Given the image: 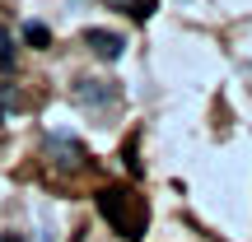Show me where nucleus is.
Here are the masks:
<instances>
[{"mask_svg": "<svg viewBox=\"0 0 252 242\" xmlns=\"http://www.w3.org/2000/svg\"><path fill=\"white\" fill-rule=\"evenodd\" d=\"M98 215L117 228L122 238H145L150 228V210H145V196H135L131 187H103L98 191Z\"/></svg>", "mask_w": 252, "mask_h": 242, "instance_id": "1", "label": "nucleus"}, {"mask_svg": "<svg viewBox=\"0 0 252 242\" xmlns=\"http://www.w3.org/2000/svg\"><path fill=\"white\" fill-rule=\"evenodd\" d=\"M84 42H89V47H94V56H103V61H117L122 47H126L117 33H108V28H89V33H84Z\"/></svg>", "mask_w": 252, "mask_h": 242, "instance_id": "2", "label": "nucleus"}, {"mask_svg": "<svg viewBox=\"0 0 252 242\" xmlns=\"http://www.w3.org/2000/svg\"><path fill=\"white\" fill-rule=\"evenodd\" d=\"M80 98L94 103V108H103V103H112L117 93H112V89H98V80H84V84H80Z\"/></svg>", "mask_w": 252, "mask_h": 242, "instance_id": "3", "label": "nucleus"}, {"mask_svg": "<svg viewBox=\"0 0 252 242\" xmlns=\"http://www.w3.org/2000/svg\"><path fill=\"white\" fill-rule=\"evenodd\" d=\"M14 70V42H9V33H0V75Z\"/></svg>", "mask_w": 252, "mask_h": 242, "instance_id": "4", "label": "nucleus"}, {"mask_svg": "<svg viewBox=\"0 0 252 242\" xmlns=\"http://www.w3.org/2000/svg\"><path fill=\"white\" fill-rule=\"evenodd\" d=\"M24 42H28V47H47V42H52V33H47L42 24H28V28H24Z\"/></svg>", "mask_w": 252, "mask_h": 242, "instance_id": "5", "label": "nucleus"}, {"mask_svg": "<svg viewBox=\"0 0 252 242\" xmlns=\"http://www.w3.org/2000/svg\"><path fill=\"white\" fill-rule=\"evenodd\" d=\"M131 14L135 19H150L154 14V0H131Z\"/></svg>", "mask_w": 252, "mask_h": 242, "instance_id": "6", "label": "nucleus"}]
</instances>
